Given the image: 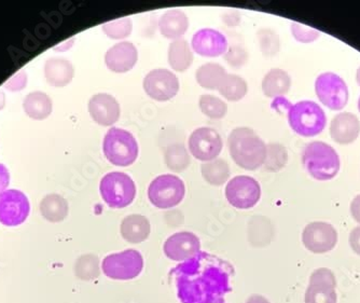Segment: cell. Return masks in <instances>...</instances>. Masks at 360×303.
<instances>
[{
	"label": "cell",
	"instance_id": "obj_1",
	"mask_svg": "<svg viewBox=\"0 0 360 303\" xmlns=\"http://www.w3.org/2000/svg\"><path fill=\"white\" fill-rule=\"evenodd\" d=\"M234 266L226 260L200 252L169 271L180 303H226L233 290Z\"/></svg>",
	"mask_w": 360,
	"mask_h": 303
},
{
	"label": "cell",
	"instance_id": "obj_2",
	"mask_svg": "<svg viewBox=\"0 0 360 303\" xmlns=\"http://www.w3.org/2000/svg\"><path fill=\"white\" fill-rule=\"evenodd\" d=\"M229 153L236 165L256 171L264 165L266 145L250 127H236L228 137Z\"/></svg>",
	"mask_w": 360,
	"mask_h": 303
},
{
	"label": "cell",
	"instance_id": "obj_3",
	"mask_svg": "<svg viewBox=\"0 0 360 303\" xmlns=\"http://www.w3.org/2000/svg\"><path fill=\"white\" fill-rule=\"evenodd\" d=\"M302 165L307 173L316 181H330L340 171L339 155L323 141L307 143L302 151Z\"/></svg>",
	"mask_w": 360,
	"mask_h": 303
},
{
	"label": "cell",
	"instance_id": "obj_4",
	"mask_svg": "<svg viewBox=\"0 0 360 303\" xmlns=\"http://www.w3.org/2000/svg\"><path fill=\"white\" fill-rule=\"evenodd\" d=\"M287 117L293 132L304 137L321 134L327 122L325 111L312 101H302L290 105Z\"/></svg>",
	"mask_w": 360,
	"mask_h": 303
},
{
	"label": "cell",
	"instance_id": "obj_5",
	"mask_svg": "<svg viewBox=\"0 0 360 303\" xmlns=\"http://www.w3.org/2000/svg\"><path fill=\"white\" fill-rule=\"evenodd\" d=\"M103 153L111 165L121 167H129L139 157V143L129 131L111 127L103 141Z\"/></svg>",
	"mask_w": 360,
	"mask_h": 303
},
{
	"label": "cell",
	"instance_id": "obj_6",
	"mask_svg": "<svg viewBox=\"0 0 360 303\" xmlns=\"http://www.w3.org/2000/svg\"><path fill=\"white\" fill-rule=\"evenodd\" d=\"M101 195L111 209H124L136 197V186L131 177L121 172H111L100 183Z\"/></svg>",
	"mask_w": 360,
	"mask_h": 303
},
{
	"label": "cell",
	"instance_id": "obj_7",
	"mask_svg": "<svg viewBox=\"0 0 360 303\" xmlns=\"http://www.w3.org/2000/svg\"><path fill=\"white\" fill-rule=\"evenodd\" d=\"M185 195V183L172 174L158 176L148 188L149 201L160 209H173L181 203Z\"/></svg>",
	"mask_w": 360,
	"mask_h": 303
},
{
	"label": "cell",
	"instance_id": "obj_8",
	"mask_svg": "<svg viewBox=\"0 0 360 303\" xmlns=\"http://www.w3.org/2000/svg\"><path fill=\"white\" fill-rule=\"evenodd\" d=\"M103 272L111 280L129 281L137 278L143 269V258L136 250H127L107 256L103 260Z\"/></svg>",
	"mask_w": 360,
	"mask_h": 303
},
{
	"label": "cell",
	"instance_id": "obj_9",
	"mask_svg": "<svg viewBox=\"0 0 360 303\" xmlns=\"http://www.w3.org/2000/svg\"><path fill=\"white\" fill-rule=\"evenodd\" d=\"M315 92L321 104L331 110H341L349 102L347 84L341 77L333 72H323L317 77Z\"/></svg>",
	"mask_w": 360,
	"mask_h": 303
},
{
	"label": "cell",
	"instance_id": "obj_10",
	"mask_svg": "<svg viewBox=\"0 0 360 303\" xmlns=\"http://www.w3.org/2000/svg\"><path fill=\"white\" fill-rule=\"evenodd\" d=\"M226 198L236 209H252L261 198L260 183L245 175L234 177L226 185Z\"/></svg>",
	"mask_w": 360,
	"mask_h": 303
},
{
	"label": "cell",
	"instance_id": "obj_11",
	"mask_svg": "<svg viewBox=\"0 0 360 303\" xmlns=\"http://www.w3.org/2000/svg\"><path fill=\"white\" fill-rule=\"evenodd\" d=\"M30 204L20 190L10 189L0 193V222L7 227H16L27 219Z\"/></svg>",
	"mask_w": 360,
	"mask_h": 303
},
{
	"label": "cell",
	"instance_id": "obj_12",
	"mask_svg": "<svg viewBox=\"0 0 360 303\" xmlns=\"http://www.w3.org/2000/svg\"><path fill=\"white\" fill-rule=\"evenodd\" d=\"M188 147L190 153L195 159L203 162H210L217 159L221 153L224 143L217 131L212 127H200L190 135Z\"/></svg>",
	"mask_w": 360,
	"mask_h": 303
},
{
	"label": "cell",
	"instance_id": "obj_13",
	"mask_svg": "<svg viewBox=\"0 0 360 303\" xmlns=\"http://www.w3.org/2000/svg\"><path fill=\"white\" fill-rule=\"evenodd\" d=\"M179 80L171 70H153L146 75L143 88L149 98L158 102H167L177 95Z\"/></svg>",
	"mask_w": 360,
	"mask_h": 303
},
{
	"label": "cell",
	"instance_id": "obj_14",
	"mask_svg": "<svg viewBox=\"0 0 360 303\" xmlns=\"http://www.w3.org/2000/svg\"><path fill=\"white\" fill-rule=\"evenodd\" d=\"M302 243L313 254L331 252L337 246V230L328 222H311L303 230Z\"/></svg>",
	"mask_w": 360,
	"mask_h": 303
},
{
	"label": "cell",
	"instance_id": "obj_15",
	"mask_svg": "<svg viewBox=\"0 0 360 303\" xmlns=\"http://www.w3.org/2000/svg\"><path fill=\"white\" fill-rule=\"evenodd\" d=\"M163 250L169 259L183 262L201 252V242L192 232H177L167 238Z\"/></svg>",
	"mask_w": 360,
	"mask_h": 303
},
{
	"label": "cell",
	"instance_id": "obj_16",
	"mask_svg": "<svg viewBox=\"0 0 360 303\" xmlns=\"http://www.w3.org/2000/svg\"><path fill=\"white\" fill-rule=\"evenodd\" d=\"M191 48L192 51L204 58H218L228 50V39L218 30L202 28L192 37Z\"/></svg>",
	"mask_w": 360,
	"mask_h": 303
},
{
	"label": "cell",
	"instance_id": "obj_17",
	"mask_svg": "<svg viewBox=\"0 0 360 303\" xmlns=\"http://www.w3.org/2000/svg\"><path fill=\"white\" fill-rule=\"evenodd\" d=\"M91 118L102 127H111L120 119L121 108L118 101L112 95L98 93L89 101Z\"/></svg>",
	"mask_w": 360,
	"mask_h": 303
},
{
	"label": "cell",
	"instance_id": "obj_18",
	"mask_svg": "<svg viewBox=\"0 0 360 303\" xmlns=\"http://www.w3.org/2000/svg\"><path fill=\"white\" fill-rule=\"evenodd\" d=\"M139 51L132 42L122 41L111 46L105 54V64L107 68L117 74L129 72L136 65Z\"/></svg>",
	"mask_w": 360,
	"mask_h": 303
},
{
	"label": "cell",
	"instance_id": "obj_19",
	"mask_svg": "<svg viewBox=\"0 0 360 303\" xmlns=\"http://www.w3.org/2000/svg\"><path fill=\"white\" fill-rule=\"evenodd\" d=\"M360 134V121L351 112L337 115L330 123V135L341 145L354 143Z\"/></svg>",
	"mask_w": 360,
	"mask_h": 303
},
{
	"label": "cell",
	"instance_id": "obj_20",
	"mask_svg": "<svg viewBox=\"0 0 360 303\" xmlns=\"http://www.w3.org/2000/svg\"><path fill=\"white\" fill-rule=\"evenodd\" d=\"M189 28L187 14L179 9L167 10L159 20L160 33L167 39H181Z\"/></svg>",
	"mask_w": 360,
	"mask_h": 303
},
{
	"label": "cell",
	"instance_id": "obj_21",
	"mask_svg": "<svg viewBox=\"0 0 360 303\" xmlns=\"http://www.w3.org/2000/svg\"><path fill=\"white\" fill-rule=\"evenodd\" d=\"M75 70L72 63L64 58H49L44 64V77L50 86L63 88L72 82Z\"/></svg>",
	"mask_w": 360,
	"mask_h": 303
},
{
	"label": "cell",
	"instance_id": "obj_22",
	"mask_svg": "<svg viewBox=\"0 0 360 303\" xmlns=\"http://www.w3.org/2000/svg\"><path fill=\"white\" fill-rule=\"evenodd\" d=\"M150 231L148 218L139 214L127 216L121 222V236L131 244L143 243L150 236Z\"/></svg>",
	"mask_w": 360,
	"mask_h": 303
},
{
	"label": "cell",
	"instance_id": "obj_23",
	"mask_svg": "<svg viewBox=\"0 0 360 303\" xmlns=\"http://www.w3.org/2000/svg\"><path fill=\"white\" fill-rule=\"evenodd\" d=\"M167 58H169V64L172 70L178 72H184L189 70L194 60L191 46L183 38L174 40L169 44Z\"/></svg>",
	"mask_w": 360,
	"mask_h": 303
},
{
	"label": "cell",
	"instance_id": "obj_24",
	"mask_svg": "<svg viewBox=\"0 0 360 303\" xmlns=\"http://www.w3.org/2000/svg\"><path fill=\"white\" fill-rule=\"evenodd\" d=\"M290 86V76L280 68L271 70L262 80V91L266 98H281L288 93Z\"/></svg>",
	"mask_w": 360,
	"mask_h": 303
},
{
	"label": "cell",
	"instance_id": "obj_25",
	"mask_svg": "<svg viewBox=\"0 0 360 303\" xmlns=\"http://www.w3.org/2000/svg\"><path fill=\"white\" fill-rule=\"evenodd\" d=\"M25 114L34 120H44L52 112V101L44 92H32L23 102Z\"/></svg>",
	"mask_w": 360,
	"mask_h": 303
},
{
	"label": "cell",
	"instance_id": "obj_26",
	"mask_svg": "<svg viewBox=\"0 0 360 303\" xmlns=\"http://www.w3.org/2000/svg\"><path fill=\"white\" fill-rule=\"evenodd\" d=\"M226 70L217 63H206L196 70V82L206 90H218L226 79Z\"/></svg>",
	"mask_w": 360,
	"mask_h": 303
},
{
	"label": "cell",
	"instance_id": "obj_27",
	"mask_svg": "<svg viewBox=\"0 0 360 303\" xmlns=\"http://www.w3.org/2000/svg\"><path fill=\"white\" fill-rule=\"evenodd\" d=\"M40 213L44 219L50 222L63 221L68 217V203L62 195H48L42 199L39 205Z\"/></svg>",
	"mask_w": 360,
	"mask_h": 303
},
{
	"label": "cell",
	"instance_id": "obj_28",
	"mask_svg": "<svg viewBox=\"0 0 360 303\" xmlns=\"http://www.w3.org/2000/svg\"><path fill=\"white\" fill-rule=\"evenodd\" d=\"M201 173L206 183L212 186H222L230 177V167L224 159H215L202 165Z\"/></svg>",
	"mask_w": 360,
	"mask_h": 303
},
{
	"label": "cell",
	"instance_id": "obj_29",
	"mask_svg": "<svg viewBox=\"0 0 360 303\" xmlns=\"http://www.w3.org/2000/svg\"><path fill=\"white\" fill-rule=\"evenodd\" d=\"M217 91L229 102H238L248 94V82L238 75L228 74Z\"/></svg>",
	"mask_w": 360,
	"mask_h": 303
},
{
	"label": "cell",
	"instance_id": "obj_30",
	"mask_svg": "<svg viewBox=\"0 0 360 303\" xmlns=\"http://www.w3.org/2000/svg\"><path fill=\"white\" fill-rule=\"evenodd\" d=\"M165 160L167 167L175 173L185 171L191 162L187 148L181 143H173L167 147L165 153Z\"/></svg>",
	"mask_w": 360,
	"mask_h": 303
},
{
	"label": "cell",
	"instance_id": "obj_31",
	"mask_svg": "<svg viewBox=\"0 0 360 303\" xmlns=\"http://www.w3.org/2000/svg\"><path fill=\"white\" fill-rule=\"evenodd\" d=\"M304 300L305 303H337L335 287L325 283H309Z\"/></svg>",
	"mask_w": 360,
	"mask_h": 303
},
{
	"label": "cell",
	"instance_id": "obj_32",
	"mask_svg": "<svg viewBox=\"0 0 360 303\" xmlns=\"http://www.w3.org/2000/svg\"><path fill=\"white\" fill-rule=\"evenodd\" d=\"M288 162V153L283 145L278 143H271L266 145V155L264 169L275 173L286 167Z\"/></svg>",
	"mask_w": 360,
	"mask_h": 303
},
{
	"label": "cell",
	"instance_id": "obj_33",
	"mask_svg": "<svg viewBox=\"0 0 360 303\" xmlns=\"http://www.w3.org/2000/svg\"><path fill=\"white\" fill-rule=\"evenodd\" d=\"M75 274L82 281H92L101 274L100 259L92 254L81 256L75 264Z\"/></svg>",
	"mask_w": 360,
	"mask_h": 303
},
{
	"label": "cell",
	"instance_id": "obj_34",
	"mask_svg": "<svg viewBox=\"0 0 360 303\" xmlns=\"http://www.w3.org/2000/svg\"><path fill=\"white\" fill-rule=\"evenodd\" d=\"M259 48L261 53L266 58L276 56L281 49V40L278 34L272 28L262 27L257 32Z\"/></svg>",
	"mask_w": 360,
	"mask_h": 303
},
{
	"label": "cell",
	"instance_id": "obj_35",
	"mask_svg": "<svg viewBox=\"0 0 360 303\" xmlns=\"http://www.w3.org/2000/svg\"><path fill=\"white\" fill-rule=\"evenodd\" d=\"M200 109L208 118L219 120L228 112V105L221 98L214 95H202L199 101Z\"/></svg>",
	"mask_w": 360,
	"mask_h": 303
},
{
	"label": "cell",
	"instance_id": "obj_36",
	"mask_svg": "<svg viewBox=\"0 0 360 303\" xmlns=\"http://www.w3.org/2000/svg\"><path fill=\"white\" fill-rule=\"evenodd\" d=\"M103 32L111 39H124L132 34L133 22L129 18L108 22L102 26Z\"/></svg>",
	"mask_w": 360,
	"mask_h": 303
},
{
	"label": "cell",
	"instance_id": "obj_37",
	"mask_svg": "<svg viewBox=\"0 0 360 303\" xmlns=\"http://www.w3.org/2000/svg\"><path fill=\"white\" fill-rule=\"evenodd\" d=\"M224 56L229 65L233 68L243 67L250 58L248 52L240 44H234L229 46Z\"/></svg>",
	"mask_w": 360,
	"mask_h": 303
},
{
	"label": "cell",
	"instance_id": "obj_38",
	"mask_svg": "<svg viewBox=\"0 0 360 303\" xmlns=\"http://www.w3.org/2000/svg\"><path fill=\"white\" fill-rule=\"evenodd\" d=\"M290 30L293 38L301 44H311L321 37L319 30L303 25V24L297 23V22H293L291 24Z\"/></svg>",
	"mask_w": 360,
	"mask_h": 303
},
{
	"label": "cell",
	"instance_id": "obj_39",
	"mask_svg": "<svg viewBox=\"0 0 360 303\" xmlns=\"http://www.w3.org/2000/svg\"><path fill=\"white\" fill-rule=\"evenodd\" d=\"M309 283H325V284L337 287V280H335V274H333V271L326 268L315 270L309 278Z\"/></svg>",
	"mask_w": 360,
	"mask_h": 303
},
{
	"label": "cell",
	"instance_id": "obj_40",
	"mask_svg": "<svg viewBox=\"0 0 360 303\" xmlns=\"http://www.w3.org/2000/svg\"><path fill=\"white\" fill-rule=\"evenodd\" d=\"M222 22L226 24L228 27H236L240 25L242 22V15L238 10H228L222 14Z\"/></svg>",
	"mask_w": 360,
	"mask_h": 303
},
{
	"label": "cell",
	"instance_id": "obj_41",
	"mask_svg": "<svg viewBox=\"0 0 360 303\" xmlns=\"http://www.w3.org/2000/svg\"><path fill=\"white\" fill-rule=\"evenodd\" d=\"M26 82H27L26 72H21L20 74L12 77V78L10 79V82L6 84V86H7L8 90L10 91H20L26 86Z\"/></svg>",
	"mask_w": 360,
	"mask_h": 303
},
{
	"label": "cell",
	"instance_id": "obj_42",
	"mask_svg": "<svg viewBox=\"0 0 360 303\" xmlns=\"http://www.w3.org/2000/svg\"><path fill=\"white\" fill-rule=\"evenodd\" d=\"M349 242L353 252L360 256V226L352 230Z\"/></svg>",
	"mask_w": 360,
	"mask_h": 303
},
{
	"label": "cell",
	"instance_id": "obj_43",
	"mask_svg": "<svg viewBox=\"0 0 360 303\" xmlns=\"http://www.w3.org/2000/svg\"><path fill=\"white\" fill-rule=\"evenodd\" d=\"M10 183V174L7 167L4 165H0V193H4L7 189Z\"/></svg>",
	"mask_w": 360,
	"mask_h": 303
},
{
	"label": "cell",
	"instance_id": "obj_44",
	"mask_svg": "<svg viewBox=\"0 0 360 303\" xmlns=\"http://www.w3.org/2000/svg\"><path fill=\"white\" fill-rule=\"evenodd\" d=\"M351 214L352 217L354 218L355 221L360 224V195L357 197L354 198L353 201L351 203Z\"/></svg>",
	"mask_w": 360,
	"mask_h": 303
},
{
	"label": "cell",
	"instance_id": "obj_45",
	"mask_svg": "<svg viewBox=\"0 0 360 303\" xmlns=\"http://www.w3.org/2000/svg\"><path fill=\"white\" fill-rule=\"evenodd\" d=\"M246 303H270V301L261 295H252L248 299Z\"/></svg>",
	"mask_w": 360,
	"mask_h": 303
},
{
	"label": "cell",
	"instance_id": "obj_46",
	"mask_svg": "<svg viewBox=\"0 0 360 303\" xmlns=\"http://www.w3.org/2000/svg\"><path fill=\"white\" fill-rule=\"evenodd\" d=\"M356 80H357V84H359L360 86V67L358 68L357 74H356Z\"/></svg>",
	"mask_w": 360,
	"mask_h": 303
},
{
	"label": "cell",
	"instance_id": "obj_47",
	"mask_svg": "<svg viewBox=\"0 0 360 303\" xmlns=\"http://www.w3.org/2000/svg\"><path fill=\"white\" fill-rule=\"evenodd\" d=\"M358 110L360 111V98L359 100H358Z\"/></svg>",
	"mask_w": 360,
	"mask_h": 303
}]
</instances>
